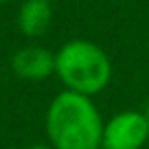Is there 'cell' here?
I'll list each match as a JSON object with an SVG mask.
<instances>
[{"mask_svg":"<svg viewBox=\"0 0 149 149\" xmlns=\"http://www.w3.org/2000/svg\"><path fill=\"white\" fill-rule=\"evenodd\" d=\"M55 74L66 90L92 99L110 86L112 61L99 44L68 40L55 53Z\"/></svg>","mask_w":149,"mask_h":149,"instance_id":"7a4b0ae2","label":"cell"},{"mask_svg":"<svg viewBox=\"0 0 149 149\" xmlns=\"http://www.w3.org/2000/svg\"><path fill=\"white\" fill-rule=\"evenodd\" d=\"M48 2H53V0H48Z\"/></svg>","mask_w":149,"mask_h":149,"instance_id":"9c48e42d","label":"cell"},{"mask_svg":"<svg viewBox=\"0 0 149 149\" xmlns=\"http://www.w3.org/2000/svg\"><path fill=\"white\" fill-rule=\"evenodd\" d=\"M143 114H145V118H147V127H149V103H147V107H145Z\"/></svg>","mask_w":149,"mask_h":149,"instance_id":"52a82bcc","label":"cell"},{"mask_svg":"<svg viewBox=\"0 0 149 149\" xmlns=\"http://www.w3.org/2000/svg\"><path fill=\"white\" fill-rule=\"evenodd\" d=\"M103 118L94 101L64 90L46 110V136L53 149H101Z\"/></svg>","mask_w":149,"mask_h":149,"instance_id":"6da1fadb","label":"cell"},{"mask_svg":"<svg viewBox=\"0 0 149 149\" xmlns=\"http://www.w3.org/2000/svg\"><path fill=\"white\" fill-rule=\"evenodd\" d=\"M147 140V118L138 110L116 112L107 123H103L101 149H143Z\"/></svg>","mask_w":149,"mask_h":149,"instance_id":"3957f363","label":"cell"},{"mask_svg":"<svg viewBox=\"0 0 149 149\" xmlns=\"http://www.w3.org/2000/svg\"><path fill=\"white\" fill-rule=\"evenodd\" d=\"M53 24V5L48 0H24L18 9V29L22 35L42 37Z\"/></svg>","mask_w":149,"mask_h":149,"instance_id":"5b68a950","label":"cell"},{"mask_svg":"<svg viewBox=\"0 0 149 149\" xmlns=\"http://www.w3.org/2000/svg\"><path fill=\"white\" fill-rule=\"evenodd\" d=\"M5 2H9V0H0V5H5Z\"/></svg>","mask_w":149,"mask_h":149,"instance_id":"ba28073f","label":"cell"},{"mask_svg":"<svg viewBox=\"0 0 149 149\" xmlns=\"http://www.w3.org/2000/svg\"><path fill=\"white\" fill-rule=\"evenodd\" d=\"M11 70L22 81H44L55 74V53L40 44L22 46L11 57Z\"/></svg>","mask_w":149,"mask_h":149,"instance_id":"277c9868","label":"cell"},{"mask_svg":"<svg viewBox=\"0 0 149 149\" xmlns=\"http://www.w3.org/2000/svg\"><path fill=\"white\" fill-rule=\"evenodd\" d=\"M29 149H53V147H46V145H31Z\"/></svg>","mask_w":149,"mask_h":149,"instance_id":"8992f818","label":"cell"}]
</instances>
